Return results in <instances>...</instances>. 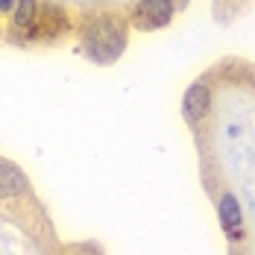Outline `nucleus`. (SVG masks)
Listing matches in <instances>:
<instances>
[{
	"mask_svg": "<svg viewBox=\"0 0 255 255\" xmlns=\"http://www.w3.org/2000/svg\"><path fill=\"white\" fill-rule=\"evenodd\" d=\"M121 21V18H118ZM115 18H100L85 29V44L88 53L97 59V62H112L115 56H121L124 50V41H127V32L124 26L118 24Z\"/></svg>",
	"mask_w": 255,
	"mask_h": 255,
	"instance_id": "obj_1",
	"label": "nucleus"
},
{
	"mask_svg": "<svg viewBox=\"0 0 255 255\" xmlns=\"http://www.w3.org/2000/svg\"><path fill=\"white\" fill-rule=\"evenodd\" d=\"M208 109H211V91L205 88L203 82L191 85V88L185 91V100H182L185 118H188L191 124H197V121H203L205 115H208Z\"/></svg>",
	"mask_w": 255,
	"mask_h": 255,
	"instance_id": "obj_2",
	"label": "nucleus"
},
{
	"mask_svg": "<svg viewBox=\"0 0 255 255\" xmlns=\"http://www.w3.org/2000/svg\"><path fill=\"white\" fill-rule=\"evenodd\" d=\"M220 223L229 238L244 235V217H241V205L235 200V194H223V200H220Z\"/></svg>",
	"mask_w": 255,
	"mask_h": 255,
	"instance_id": "obj_3",
	"label": "nucleus"
},
{
	"mask_svg": "<svg viewBox=\"0 0 255 255\" xmlns=\"http://www.w3.org/2000/svg\"><path fill=\"white\" fill-rule=\"evenodd\" d=\"M138 24L144 26H161L170 21V0H144L138 6Z\"/></svg>",
	"mask_w": 255,
	"mask_h": 255,
	"instance_id": "obj_4",
	"label": "nucleus"
},
{
	"mask_svg": "<svg viewBox=\"0 0 255 255\" xmlns=\"http://www.w3.org/2000/svg\"><path fill=\"white\" fill-rule=\"evenodd\" d=\"M26 191V176L18 170V167H12V164H0V200H6V197H18V194H24Z\"/></svg>",
	"mask_w": 255,
	"mask_h": 255,
	"instance_id": "obj_5",
	"label": "nucleus"
},
{
	"mask_svg": "<svg viewBox=\"0 0 255 255\" xmlns=\"http://www.w3.org/2000/svg\"><path fill=\"white\" fill-rule=\"evenodd\" d=\"M15 24L18 26H32L35 24V0H18V12H15Z\"/></svg>",
	"mask_w": 255,
	"mask_h": 255,
	"instance_id": "obj_6",
	"label": "nucleus"
},
{
	"mask_svg": "<svg viewBox=\"0 0 255 255\" xmlns=\"http://www.w3.org/2000/svg\"><path fill=\"white\" fill-rule=\"evenodd\" d=\"M15 6V0H0V12H9Z\"/></svg>",
	"mask_w": 255,
	"mask_h": 255,
	"instance_id": "obj_7",
	"label": "nucleus"
}]
</instances>
